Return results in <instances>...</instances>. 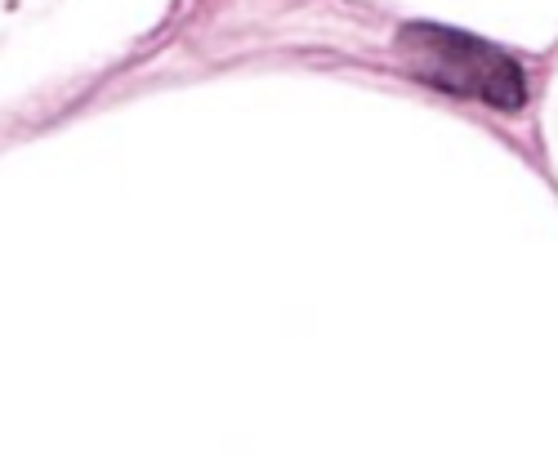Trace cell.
<instances>
[{
	"label": "cell",
	"instance_id": "1",
	"mask_svg": "<svg viewBox=\"0 0 558 455\" xmlns=\"http://www.w3.org/2000/svg\"><path fill=\"white\" fill-rule=\"evenodd\" d=\"M398 54L411 76L442 89V95L470 99L496 112H519L527 103L523 63L492 40L456 32L442 23H407L398 32Z\"/></svg>",
	"mask_w": 558,
	"mask_h": 455
}]
</instances>
